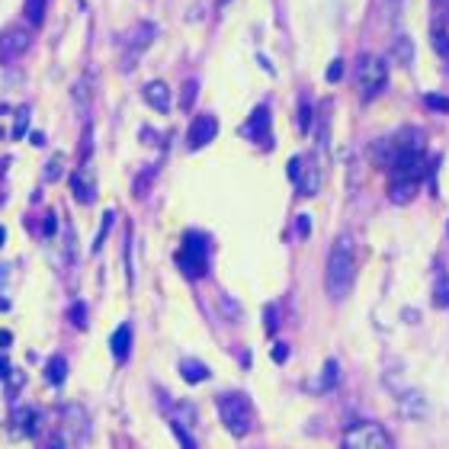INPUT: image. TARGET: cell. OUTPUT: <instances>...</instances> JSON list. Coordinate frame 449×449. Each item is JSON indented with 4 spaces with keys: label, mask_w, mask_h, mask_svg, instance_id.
I'll list each match as a JSON object with an SVG mask.
<instances>
[{
    "label": "cell",
    "mask_w": 449,
    "mask_h": 449,
    "mask_svg": "<svg viewBox=\"0 0 449 449\" xmlns=\"http://www.w3.org/2000/svg\"><path fill=\"white\" fill-rule=\"evenodd\" d=\"M353 282H357V247L350 235H340L331 244L328 267H324V289L334 302H343L350 296Z\"/></svg>",
    "instance_id": "6da1fadb"
},
{
    "label": "cell",
    "mask_w": 449,
    "mask_h": 449,
    "mask_svg": "<svg viewBox=\"0 0 449 449\" xmlns=\"http://www.w3.org/2000/svg\"><path fill=\"white\" fill-rule=\"evenodd\" d=\"M215 404H219V417L231 436H247L254 430V404L244 392H225Z\"/></svg>",
    "instance_id": "7a4b0ae2"
},
{
    "label": "cell",
    "mask_w": 449,
    "mask_h": 449,
    "mask_svg": "<svg viewBox=\"0 0 449 449\" xmlns=\"http://www.w3.org/2000/svg\"><path fill=\"white\" fill-rule=\"evenodd\" d=\"M177 267L183 270L186 279H202L209 270V237H202L199 231H190L183 237V247L177 254Z\"/></svg>",
    "instance_id": "3957f363"
},
{
    "label": "cell",
    "mask_w": 449,
    "mask_h": 449,
    "mask_svg": "<svg viewBox=\"0 0 449 449\" xmlns=\"http://www.w3.org/2000/svg\"><path fill=\"white\" fill-rule=\"evenodd\" d=\"M389 84V64L379 58V55H359L357 61V90L366 99L379 97Z\"/></svg>",
    "instance_id": "277c9868"
},
{
    "label": "cell",
    "mask_w": 449,
    "mask_h": 449,
    "mask_svg": "<svg viewBox=\"0 0 449 449\" xmlns=\"http://www.w3.org/2000/svg\"><path fill=\"white\" fill-rule=\"evenodd\" d=\"M343 449H395L392 436L385 434V427L375 420H359V424L347 427L343 434Z\"/></svg>",
    "instance_id": "5b68a950"
},
{
    "label": "cell",
    "mask_w": 449,
    "mask_h": 449,
    "mask_svg": "<svg viewBox=\"0 0 449 449\" xmlns=\"http://www.w3.org/2000/svg\"><path fill=\"white\" fill-rule=\"evenodd\" d=\"M32 46L29 29L23 26H10V29L0 32V64H13L16 58H23Z\"/></svg>",
    "instance_id": "8992f818"
},
{
    "label": "cell",
    "mask_w": 449,
    "mask_h": 449,
    "mask_svg": "<svg viewBox=\"0 0 449 449\" xmlns=\"http://www.w3.org/2000/svg\"><path fill=\"white\" fill-rule=\"evenodd\" d=\"M71 190H74L77 202H84V206H90L93 199H97V177H93V170L87 164L71 174Z\"/></svg>",
    "instance_id": "52a82bcc"
},
{
    "label": "cell",
    "mask_w": 449,
    "mask_h": 449,
    "mask_svg": "<svg viewBox=\"0 0 449 449\" xmlns=\"http://www.w3.org/2000/svg\"><path fill=\"white\" fill-rule=\"evenodd\" d=\"M219 135V122H215V116H196L190 125V148L196 151V148H206L212 138Z\"/></svg>",
    "instance_id": "ba28073f"
},
{
    "label": "cell",
    "mask_w": 449,
    "mask_h": 449,
    "mask_svg": "<svg viewBox=\"0 0 449 449\" xmlns=\"http://www.w3.org/2000/svg\"><path fill=\"white\" fill-rule=\"evenodd\" d=\"M145 103L154 109V113H170V106H174V99H170V87L164 84V81H148L145 84Z\"/></svg>",
    "instance_id": "9c48e42d"
},
{
    "label": "cell",
    "mask_w": 449,
    "mask_h": 449,
    "mask_svg": "<svg viewBox=\"0 0 449 449\" xmlns=\"http://www.w3.org/2000/svg\"><path fill=\"white\" fill-rule=\"evenodd\" d=\"M154 36H158V26L141 20V23H135L129 32H125L122 42H125V48H132V52H145V48L154 42Z\"/></svg>",
    "instance_id": "30bf717a"
},
{
    "label": "cell",
    "mask_w": 449,
    "mask_h": 449,
    "mask_svg": "<svg viewBox=\"0 0 449 449\" xmlns=\"http://www.w3.org/2000/svg\"><path fill=\"white\" fill-rule=\"evenodd\" d=\"M427 398L417 389H404L401 392V414L404 417H427Z\"/></svg>",
    "instance_id": "8fae6325"
},
{
    "label": "cell",
    "mask_w": 449,
    "mask_h": 449,
    "mask_svg": "<svg viewBox=\"0 0 449 449\" xmlns=\"http://www.w3.org/2000/svg\"><path fill=\"white\" fill-rule=\"evenodd\" d=\"M109 347H113L116 363H125V359H129V350H132V324H119L113 340H109Z\"/></svg>",
    "instance_id": "7c38bea8"
},
{
    "label": "cell",
    "mask_w": 449,
    "mask_h": 449,
    "mask_svg": "<svg viewBox=\"0 0 449 449\" xmlns=\"http://www.w3.org/2000/svg\"><path fill=\"white\" fill-rule=\"evenodd\" d=\"M270 109L267 106H257L251 116V125H247V135L257 138V141H263V145H270Z\"/></svg>",
    "instance_id": "4fadbf2b"
},
{
    "label": "cell",
    "mask_w": 449,
    "mask_h": 449,
    "mask_svg": "<svg viewBox=\"0 0 449 449\" xmlns=\"http://www.w3.org/2000/svg\"><path fill=\"white\" fill-rule=\"evenodd\" d=\"M296 186H298V193H302V196H315V193H318L321 177H318V167H315V160H308V170H305V174H298Z\"/></svg>",
    "instance_id": "5bb4252c"
},
{
    "label": "cell",
    "mask_w": 449,
    "mask_h": 449,
    "mask_svg": "<svg viewBox=\"0 0 449 449\" xmlns=\"http://www.w3.org/2000/svg\"><path fill=\"white\" fill-rule=\"evenodd\" d=\"M180 375L186 382H190V385H196V382H202V379H209V369L202 363H196V359H180Z\"/></svg>",
    "instance_id": "9a60e30c"
},
{
    "label": "cell",
    "mask_w": 449,
    "mask_h": 449,
    "mask_svg": "<svg viewBox=\"0 0 449 449\" xmlns=\"http://www.w3.org/2000/svg\"><path fill=\"white\" fill-rule=\"evenodd\" d=\"M36 424H39V414L32 411V408H20V411H16V430L23 436L36 434Z\"/></svg>",
    "instance_id": "2e32d148"
},
{
    "label": "cell",
    "mask_w": 449,
    "mask_h": 449,
    "mask_svg": "<svg viewBox=\"0 0 449 449\" xmlns=\"http://www.w3.org/2000/svg\"><path fill=\"white\" fill-rule=\"evenodd\" d=\"M430 39H434V52L440 55L443 61H449V32L443 23H434V29H430Z\"/></svg>",
    "instance_id": "e0dca14e"
},
{
    "label": "cell",
    "mask_w": 449,
    "mask_h": 449,
    "mask_svg": "<svg viewBox=\"0 0 449 449\" xmlns=\"http://www.w3.org/2000/svg\"><path fill=\"white\" fill-rule=\"evenodd\" d=\"M46 7H48V0H26L23 13H26V20H29V26H42V23H46Z\"/></svg>",
    "instance_id": "ac0fdd59"
},
{
    "label": "cell",
    "mask_w": 449,
    "mask_h": 449,
    "mask_svg": "<svg viewBox=\"0 0 449 449\" xmlns=\"http://www.w3.org/2000/svg\"><path fill=\"white\" fill-rule=\"evenodd\" d=\"M46 375H48V385H61L64 375H68V363H64V357H52V363L46 366Z\"/></svg>",
    "instance_id": "d6986e66"
},
{
    "label": "cell",
    "mask_w": 449,
    "mask_h": 449,
    "mask_svg": "<svg viewBox=\"0 0 449 449\" xmlns=\"http://www.w3.org/2000/svg\"><path fill=\"white\" fill-rule=\"evenodd\" d=\"M434 302L440 305V308H449V276L440 270V276H436V286H434Z\"/></svg>",
    "instance_id": "ffe728a7"
},
{
    "label": "cell",
    "mask_w": 449,
    "mask_h": 449,
    "mask_svg": "<svg viewBox=\"0 0 449 449\" xmlns=\"http://www.w3.org/2000/svg\"><path fill=\"white\" fill-rule=\"evenodd\" d=\"M417 193V183H392V199L395 202H408Z\"/></svg>",
    "instance_id": "44dd1931"
},
{
    "label": "cell",
    "mask_w": 449,
    "mask_h": 449,
    "mask_svg": "<svg viewBox=\"0 0 449 449\" xmlns=\"http://www.w3.org/2000/svg\"><path fill=\"white\" fill-rule=\"evenodd\" d=\"M395 58L398 61H401V64H411V61H414V42H411V39H398V42H395Z\"/></svg>",
    "instance_id": "7402d4cb"
},
{
    "label": "cell",
    "mask_w": 449,
    "mask_h": 449,
    "mask_svg": "<svg viewBox=\"0 0 449 449\" xmlns=\"http://www.w3.org/2000/svg\"><path fill=\"white\" fill-rule=\"evenodd\" d=\"M424 103H427V109H434V113H449V99L443 97V93H427Z\"/></svg>",
    "instance_id": "603a6c76"
},
{
    "label": "cell",
    "mask_w": 449,
    "mask_h": 449,
    "mask_svg": "<svg viewBox=\"0 0 449 449\" xmlns=\"http://www.w3.org/2000/svg\"><path fill=\"white\" fill-rule=\"evenodd\" d=\"M174 436H177V443H180L183 449H196V443H193V436L186 434V427H183L180 420H174Z\"/></svg>",
    "instance_id": "cb8c5ba5"
},
{
    "label": "cell",
    "mask_w": 449,
    "mask_h": 449,
    "mask_svg": "<svg viewBox=\"0 0 449 449\" xmlns=\"http://www.w3.org/2000/svg\"><path fill=\"white\" fill-rule=\"evenodd\" d=\"M312 129V103L302 99V109H298V132H308Z\"/></svg>",
    "instance_id": "d4e9b609"
},
{
    "label": "cell",
    "mask_w": 449,
    "mask_h": 449,
    "mask_svg": "<svg viewBox=\"0 0 449 449\" xmlns=\"http://www.w3.org/2000/svg\"><path fill=\"white\" fill-rule=\"evenodd\" d=\"M324 77H328V84H337V81L343 77V61H340V58L331 61V64H328V74H324Z\"/></svg>",
    "instance_id": "484cf974"
},
{
    "label": "cell",
    "mask_w": 449,
    "mask_h": 449,
    "mask_svg": "<svg viewBox=\"0 0 449 449\" xmlns=\"http://www.w3.org/2000/svg\"><path fill=\"white\" fill-rule=\"evenodd\" d=\"M71 321H74L77 328H87V308L81 302L74 305V308H71Z\"/></svg>",
    "instance_id": "4316f807"
},
{
    "label": "cell",
    "mask_w": 449,
    "mask_h": 449,
    "mask_svg": "<svg viewBox=\"0 0 449 449\" xmlns=\"http://www.w3.org/2000/svg\"><path fill=\"white\" fill-rule=\"evenodd\" d=\"M193 93H196V84H186V90H183V99H180V106H193Z\"/></svg>",
    "instance_id": "83f0119b"
},
{
    "label": "cell",
    "mask_w": 449,
    "mask_h": 449,
    "mask_svg": "<svg viewBox=\"0 0 449 449\" xmlns=\"http://www.w3.org/2000/svg\"><path fill=\"white\" fill-rule=\"evenodd\" d=\"M289 359V350L286 347H273V363H286Z\"/></svg>",
    "instance_id": "f1b7e54d"
},
{
    "label": "cell",
    "mask_w": 449,
    "mask_h": 449,
    "mask_svg": "<svg viewBox=\"0 0 449 449\" xmlns=\"http://www.w3.org/2000/svg\"><path fill=\"white\" fill-rule=\"evenodd\" d=\"M305 231H312V219H308V215L298 219V235H305Z\"/></svg>",
    "instance_id": "f546056e"
},
{
    "label": "cell",
    "mask_w": 449,
    "mask_h": 449,
    "mask_svg": "<svg viewBox=\"0 0 449 449\" xmlns=\"http://www.w3.org/2000/svg\"><path fill=\"white\" fill-rule=\"evenodd\" d=\"M48 449H68V446H64V436H52V443H48Z\"/></svg>",
    "instance_id": "4dcf8cb0"
},
{
    "label": "cell",
    "mask_w": 449,
    "mask_h": 449,
    "mask_svg": "<svg viewBox=\"0 0 449 449\" xmlns=\"http://www.w3.org/2000/svg\"><path fill=\"white\" fill-rule=\"evenodd\" d=\"M215 4H219V10H225V7L231 4V0H215Z\"/></svg>",
    "instance_id": "1f68e13d"
},
{
    "label": "cell",
    "mask_w": 449,
    "mask_h": 449,
    "mask_svg": "<svg viewBox=\"0 0 449 449\" xmlns=\"http://www.w3.org/2000/svg\"><path fill=\"white\" fill-rule=\"evenodd\" d=\"M4 241H7V231H4V228H0V244H4Z\"/></svg>",
    "instance_id": "d6a6232c"
},
{
    "label": "cell",
    "mask_w": 449,
    "mask_h": 449,
    "mask_svg": "<svg viewBox=\"0 0 449 449\" xmlns=\"http://www.w3.org/2000/svg\"><path fill=\"white\" fill-rule=\"evenodd\" d=\"M446 16H449V0H446Z\"/></svg>",
    "instance_id": "836d02e7"
}]
</instances>
